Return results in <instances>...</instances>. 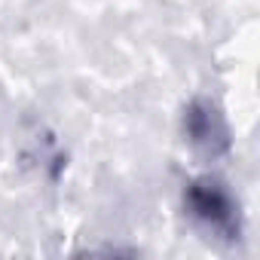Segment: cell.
<instances>
[{
	"mask_svg": "<svg viewBox=\"0 0 260 260\" xmlns=\"http://www.w3.org/2000/svg\"><path fill=\"white\" fill-rule=\"evenodd\" d=\"M184 214L211 242L233 245L242 239V205L217 175H199L184 190Z\"/></svg>",
	"mask_w": 260,
	"mask_h": 260,
	"instance_id": "cell-1",
	"label": "cell"
},
{
	"mask_svg": "<svg viewBox=\"0 0 260 260\" xmlns=\"http://www.w3.org/2000/svg\"><path fill=\"white\" fill-rule=\"evenodd\" d=\"M181 128H184V141L193 147V153H199L205 159L223 156L233 144L226 116L217 107V101H211V98H193L184 107Z\"/></svg>",
	"mask_w": 260,
	"mask_h": 260,
	"instance_id": "cell-2",
	"label": "cell"
}]
</instances>
